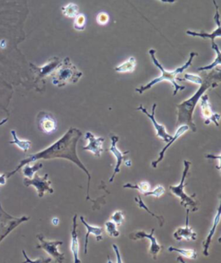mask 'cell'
Returning a JSON list of instances; mask_svg holds the SVG:
<instances>
[{
	"mask_svg": "<svg viewBox=\"0 0 221 263\" xmlns=\"http://www.w3.org/2000/svg\"><path fill=\"white\" fill-rule=\"evenodd\" d=\"M37 124L40 130L46 134H51L56 129V121L50 113L41 111L37 116Z\"/></svg>",
	"mask_w": 221,
	"mask_h": 263,
	"instance_id": "14",
	"label": "cell"
},
{
	"mask_svg": "<svg viewBox=\"0 0 221 263\" xmlns=\"http://www.w3.org/2000/svg\"><path fill=\"white\" fill-rule=\"evenodd\" d=\"M86 139L88 141L87 146L83 147V150H87L93 153L95 156L101 157L103 152V143L105 142L104 137H96L91 132H87L85 135Z\"/></svg>",
	"mask_w": 221,
	"mask_h": 263,
	"instance_id": "13",
	"label": "cell"
},
{
	"mask_svg": "<svg viewBox=\"0 0 221 263\" xmlns=\"http://www.w3.org/2000/svg\"><path fill=\"white\" fill-rule=\"evenodd\" d=\"M23 256H24V257H25V259H26V263H49V262H51V259H46V260H43V259H37V260H30L29 257H28V256H27L26 253H25V251H24V250H23Z\"/></svg>",
	"mask_w": 221,
	"mask_h": 263,
	"instance_id": "36",
	"label": "cell"
},
{
	"mask_svg": "<svg viewBox=\"0 0 221 263\" xmlns=\"http://www.w3.org/2000/svg\"><path fill=\"white\" fill-rule=\"evenodd\" d=\"M37 238L40 241V244L36 246V249H42V250H45L49 256L55 258L57 263H61L64 261V258H65L64 254L61 253L58 249L60 245L63 244V242L48 240L42 234L37 235Z\"/></svg>",
	"mask_w": 221,
	"mask_h": 263,
	"instance_id": "8",
	"label": "cell"
},
{
	"mask_svg": "<svg viewBox=\"0 0 221 263\" xmlns=\"http://www.w3.org/2000/svg\"><path fill=\"white\" fill-rule=\"evenodd\" d=\"M23 184L25 186L33 185L37 190L39 198H42L46 192L54 193V189L51 187V181L49 180V174H45L42 177L35 174L31 179L24 178Z\"/></svg>",
	"mask_w": 221,
	"mask_h": 263,
	"instance_id": "7",
	"label": "cell"
},
{
	"mask_svg": "<svg viewBox=\"0 0 221 263\" xmlns=\"http://www.w3.org/2000/svg\"><path fill=\"white\" fill-rule=\"evenodd\" d=\"M117 224L113 223L112 221H108L105 224V228H106V231L108 233V236L110 237H119V231H117Z\"/></svg>",
	"mask_w": 221,
	"mask_h": 263,
	"instance_id": "30",
	"label": "cell"
},
{
	"mask_svg": "<svg viewBox=\"0 0 221 263\" xmlns=\"http://www.w3.org/2000/svg\"><path fill=\"white\" fill-rule=\"evenodd\" d=\"M6 183V177L4 175H0V186L3 185Z\"/></svg>",
	"mask_w": 221,
	"mask_h": 263,
	"instance_id": "38",
	"label": "cell"
},
{
	"mask_svg": "<svg viewBox=\"0 0 221 263\" xmlns=\"http://www.w3.org/2000/svg\"><path fill=\"white\" fill-rule=\"evenodd\" d=\"M214 4H215V9H216V13L215 15V20L217 23V29L215 30L212 34H208V33L203 32H195V31H191V30H188L187 31V35L192 36H198V37H202L204 39L207 38H210L212 42H215V39L216 37H221V20H220V12H219V6L217 3L214 0Z\"/></svg>",
	"mask_w": 221,
	"mask_h": 263,
	"instance_id": "17",
	"label": "cell"
},
{
	"mask_svg": "<svg viewBox=\"0 0 221 263\" xmlns=\"http://www.w3.org/2000/svg\"><path fill=\"white\" fill-rule=\"evenodd\" d=\"M161 2H163V3H175L176 2V0H160Z\"/></svg>",
	"mask_w": 221,
	"mask_h": 263,
	"instance_id": "41",
	"label": "cell"
},
{
	"mask_svg": "<svg viewBox=\"0 0 221 263\" xmlns=\"http://www.w3.org/2000/svg\"><path fill=\"white\" fill-rule=\"evenodd\" d=\"M156 104H153L152 106V113L150 114L146 110V108L143 107V104H140L139 107H137V111H142L143 113L145 114L147 117L150 118L151 123L154 125V128L156 131V137H158L159 139L162 140L163 142L169 143L170 140L172 139V136L167 133L166 128L163 124H160L156 122V118H155V112H156Z\"/></svg>",
	"mask_w": 221,
	"mask_h": 263,
	"instance_id": "9",
	"label": "cell"
},
{
	"mask_svg": "<svg viewBox=\"0 0 221 263\" xmlns=\"http://www.w3.org/2000/svg\"><path fill=\"white\" fill-rule=\"evenodd\" d=\"M52 76L53 84L58 88H62L69 83H77L82 78V73L72 63L69 57H66L52 74Z\"/></svg>",
	"mask_w": 221,
	"mask_h": 263,
	"instance_id": "4",
	"label": "cell"
},
{
	"mask_svg": "<svg viewBox=\"0 0 221 263\" xmlns=\"http://www.w3.org/2000/svg\"><path fill=\"white\" fill-rule=\"evenodd\" d=\"M206 157H207V158H212V159H221V156H218L216 157V156H212V155H208V156H206Z\"/></svg>",
	"mask_w": 221,
	"mask_h": 263,
	"instance_id": "39",
	"label": "cell"
},
{
	"mask_svg": "<svg viewBox=\"0 0 221 263\" xmlns=\"http://www.w3.org/2000/svg\"><path fill=\"white\" fill-rule=\"evenodd\" d=\"M164 192H165V188L163 187V185H157L153 191H149V192H145L143 194L145 196H154L156 198H160Z\"/></svg>",
	"mask_w": 221,
	"mask_h": 263,
	"instance_id": "32",
	"label": "cell"
},
{
	"mask_svg": "<svg viewBox=\"0 0 221 263\" xmlns=\"http://www.w3.org/2000/svg\"><path fill=\"white\" fill-rule=\"evenodd\" d=\"M10 133H11L12 137H13V141L9 142L10 144H15V145H16V146L19 148L20 150H23L24 152H26V151H28L30 149L31 143L29 141H27V140H20L17 137V136H16L15 130H11Z\"/></svg>",
	"mask_w": 221,
	"mask_h": 263,
	"instance_id": "24",
	"label": "cell"
},
{
	"mask_svg": "<svg viewBox=\"0 0 221 263\" xmlns=\"http://www.w3.org/2000/svg\"><path fill=\"white\" fill-rule=\"evenodd\" d=\"M81 221L82 224H84L85 227L87 229V234H86V238H85V244H84V253H88V237L90 235H94L98 242L103 240L104 238V230L103 228L97 227V226H92L90 224H88L87 222L85 221L84 217L81 216Z\"/></svg>",
	"mask_w": 221,
	"mask_h": 263,
	"instance_id": "18",
	"label": "cell"
},
{
	"mask_svg": "<svg viewBox=\"0 0 221 263\" xmlns=\"http://www.w3.org/2000/svg\"><path fill=\"white\" fill-rule=\"evenodd\" d=\"M60 60L57 57H54L49 61V63H47L45 66H43L42 68H38L36 66L33 65L30 63V67L32 68L34 72L36 73L37 79L36 81H39L41 79H43L46 76L49 75H52L53 71L55 70V69L60 65Z\"/></svg>",
	"mask_w": 221,
	"mask_h": 263,
	"instance_id": "16",
	"label": "cell"
},
{
	"mask_svg": "<svg viewBox=\"0 0 221 263\" xmlns=\"http://www.w3.org/2000/svg\"><path fill=\"white\" fill-rule=\"evenodd\" d=\"M123 186H124V188L136 189L142 193H145L150 190V184L147 181L140 182L138 184H135V185H132L130 183H127Z\"/></svg>",
	"mask_w": 221,
	"mask_h": 263,
	"instance_id": "28",
	"label": "cell"
},
{
	"mask_svg": "<svg viewBox=\"0 0 221 263\" xmlns=\"http://www.w3.org/2000/svg\"><path fill=\"white\" fill-rule=\"evenodd\" d=\"M154 232H155V229L151 230L150 234H147L145 231H137L135 233H131L130 235V238L134 241L142 239V238H146L148 240H150V255L154 260H156L162 250V246L158 244L156 237L154 236Z\"/></svg>",
	"mask_w": 221,
	"mask_h": 263,
	"instance_id": "10",
	"label": "cell"
},
{
	"mask_svg": "<svg viewBox=\"0 0 221 263\" xmlns=\"http://www.w3.org/2000/svg\"><path fill=\"white\" fill-rule=\"evenodd\" d=\"M149 53H150V57H151V60H152V62L154 63V65L157 67V68L161 70V72H162V75H161L160 77H158V78L154 79V80H152L150 83L144 85V86H142V87H140V88H136V91L138 92L139 94H142V93H143V92L147 91V90H150V88L154 87L155 85L158 84V83H160L161 82H163V81L170 82L173 87H174V92H173V95H176V93H177L178 91L184 90V89H185V87H182V86H180V85L177 84V82H176V78H177V76H178L180 74H182V72L185 71L186 69H189V67L192 65L193 59H194L195 56H198V54H197V53H191V54H190V56H189V61L186 62L184 65L182 66L181 68H177V69L173 70V71L169 72L165 70V69L163 68V65L157 61V59L156 58V55H155V54H156V50H155V49H150Z\"/></svg>",
	"mask_w": 221,
	"mask_h": 263,
	"instance_id": "3",
	"label": "cell"
},
{
	"mask_svg": "<svg viewBox=\"0 0 221 263\" xmlns=\"http://www.w3.org/2000/svg\"><path fill=\"white\" fill-rule=\"evenodd\" d=\"M29 219V217L26 216H23L21 218H14L12 216L8 214L1 205V192H0V243L18 225L28 221Z\"/></svg>",
	"mask_w": 221,
	"mask_h": 263,
	"instance_id": "6",
	"label": "cell"
},
{
	"mask_svg": "<svg viewBox=\"0 0 221 263\" xmlns=\"http://www.w3.org/2000/svg\"><path fill=\"white\" fill-rule=\"evenodd\" d=\"M109 19H110V17L107 12H101V13L98 14L97 23L101 25L108 24Z\"/></svg>",
	"mask_w": 221,
	"mask_h": 263,
	"instance_id": "35",
	"label": "cell"
},
{
	"mask_svg": "<svg viewBox=\"0 0 221 263\" xmlns=\"http://www.w3.org/2000/svg\"><path fill=\"white\" fill-rule=\"evenodd\" d=\"M112 248H113L116 256H117V263H123V260H122V258H121L120 253H119V250H118V248H117V245H116V244H112Z\"/></svg>",
	"mask_w": 221,
	"mask_h": 263,
	"instance_id": "37",
	"label": "cell"
},
{
	"mask_svg": "<svg viewBox=\"0 0 221 263\" xmlns=\"http://www.w3.org/2000/svg\"><path fill=\"white\" fill-rule=\"evenodd\" d=\"M118 137L115 136V135H110V141H111V145H110V149H109V151H110L114 156L115 158L117 160V164L115 166V169H114V172L112 174V175L110 177V182L113 181L114 178L115 176L117 175V174L120 172V167L122 163L124 162V156H126L127 154H129L130 151H125V152H121L120 150L117 149V143L118 142Z\"/></svg>",
	"mask_w": 221,
	"mask_h": 263,
	"instance_id": "12",
	"label": "cell"
},
{
	"mask_svg": "<svg viewBox=\"0 0 221 263\" xmlns=\"http://www.w3.org/2000/svg\"><path fill=\"white\" fill-rule=\"evenodd\" d=\"M7 121H8V118H4V119H3V120L1 121V122H0V126H1V125H3V124H5Z\"/></svg>",
	"mask_w": 221,
	"mask_h": 263,
	"instance_id": "42",
	"label": "cell"
},
{
	"mask_svg": "<svg viewBox=\"0 0 221 263\" xmlns=\"http://www.w3.org/2000/svg\"><path fill=\"white\" fill-rule=\"evenodd\" d=\"M77 214H75L73 218V228L71 231V244L70 249L74 257V263H82V260L79 258V250H80V244H79L78 235H77Z\"/></svg>",
	"mask_w": 221,
	"mask_h": 263,
	"instance_id": "20",
	"label": "cell"
},
{
	"mask_svg": "<svg viewBox=\"0 0 221 263\" xmlns=\"http://www.w3.org/2000/svg\"><path fill=\"white\" fill-rule=\"evenodd\" d=\"M52 224L54 225H58L59 224V218H54L52 219Z\"/></svg>",
	"mask_w": 221,
	"mask_h": 263,
	"instance_id": "40",
	"label": "cell"
},
{
	"mask_svg": "<svg viewBox=\"0 0 221 263\" xmlns=\"http://www.w3.org/2000/svg\"><path fill=\"white\" fill-rule=\"evenodd\" d=\"M86 16L83 14L79 13L77 16L75 17V21H74V28L76 30H84L85 26H86Z\"/></svg>",
	"mask_w": 221,
	"mask_h": 263,
	"instance_id": "31",
	"label": "cell"
},
{
	"mask_svg": "<svg viewBox=\"0 0 221 263\" xmlns=\"http://www.w3.org/2000/svg\"><path fill=\"white\" fill-rule=\"evenodd\" d=\"M189 209H187V217H186L185 227L179 228L177 229L175 233L173 234V237L176 241L184 240H196L197 234L193 231L192 228L189 226Z\"/></svg>",
	"mask_w": 221,
	"mask_h": 263,
	"instance_id": "15",
	"label": "cell"
},
{
	"mask_svg": "<svg viewBox=\"0 0 221 263\" xmlns=\"http://www.w3.org/2000/svg\"><path fill=\"white\" fill-rule=\"evenodd\" d=\"M183 163H184V170L182 173V179H181L179 185H169V190L173 194L180 198L181 205L182 206H184L186 209H189L193 212H195V211H197L199 210L198 203L195 200V194L189 196L184 192L185 179L187 178V175H188L190 166H191V163L185 160Z\"/></svg>",
	"mask_w": 221,
	"mask_h": 263,
	"instance_id": "5",
	"label": "cell"
},
{
	"mask_svg": "<svg viewBox=\"0 0 221 263\" xmlns=\"http://www.w3.org/2000/svg\"><path fill=\"white\" fill-rule=\"evenodd\" d=\"M137 67V61L135 57H130L121 65L115 68V71L117 73H132Z\"/></svg>",
	"mask_w": 221,
	"mask_h": 263,
	"instance_id": "22",
	"label": "cell"
},
{
	"mask_svg": "<svg viewBox=\"0 0 221 263\" xmlns=\"http://www.w3.org/2000/svg\"><path fill=\"white\" fill-rule=\"evenodd\" d=\"M189 127L188 126V125H185V124L179 126V128L176 130V135L172 137V139L170 140L169 143H167V145H166V146L163 148V150H162V151L159 153V156H158L157 160H156L155 162H153V163H151V166H152L154 169H156V167L158 166V164L163 161V158H164V155H165L166 151L169 150V148L171 147V145H173V143H175L176 140L182 137L183 134H185L186 132L189 130Z\"/></svg>",
	"mask_w": 221,
	"mask_h": 263,
	"instance_id": "19",
	"label": "cell"
},
{
	"mask_svg": "<svg viewBox=\"0 0 221 263\" xmlns=\"http://www.w3.org/2000/svg\"><path fill=\"white\" fill-rule=\"evenodd\" d=\"M220 70L217 72H213L211 74L206 77V80L202 82V85H200L201 87L199 88L197 91L195 92V94L193 95L192 97L187 99V100L183 101L182 104L177 105V110H178V113H177V122H176V125H188L189 129H191L193 132H196V126H195V123L193 121V114L195 111V106L198 103L199 100L201 99L202 95L205 93V91L209 89V88H217L219 86V82L221 81V75H220Z\"/></svg>",
	"mask_w": 221,
	"mask_h": 263,
	"instance_id": "2",
	"label": "cell"
},
{
	"mask_svg": "<svg viewBox=\"0 0 221 263\" xmlns=\"http://www.w3.org/2000/svg\"><path fill=\"white\" fill-rule=\"evenodd\" d=\"M111 221L115 223L117 225H121L124 221V215L121 211H117L114 212L111 216Z\"/></svg>",
	"mask_w": 221,
	"mask_h": 263,
	"instance_id": "33",
	"label": "cell"
},
{
	"mask_svg": "<svg viewBox=\"0 0 221 263\" xmlns=\"http://www.w3.org/2000/svg\"><path fill=\"white\" fill-rule=\"evenodd\" d=\"M135 201H136V203H137V206H138L139 209L145 210V211H146L147 212L149 213V214L151 215V216H153L154 218H156V219L158 220V222H159V225L161 226V227L163 226V224H164V222H165V220H164V218H163V216H159V215L155 214V213H153L152 211H150V209L147 207L146 205H145V204L143 203V199H142V198H141V196H140V195H138V197H136V198H135Z\"/></svg>",
	"mask_w": 221,
	"mask_h": 263,
	"instance_id": "25",
	"label": "cell"
},
{
	"mask_svg": "<svg viewBox=\"0 0 221 263\" xmlns=\"http://www.w3.org/2000/svg\"><path fill=\"white\" fill-rule=\"evenodd\" d=\"M42 166H43V165H42V163H36V164H35V165L32 167L29 166V165L27 164L25 166L23 167V175H24V176H25L26 178L31 179L33 176H34V175H35L39 169H42Z\"/></svg>",
	"mask_w": 221,
	"mask_h": 263,
	"instance_id": "29",
	"label": "cell"
},
{
	"mask_svg": "<svg viewBox=\"0 0 221 263\" xmlns=\"http://www.w3.org/2000/svg\"><path fill=\"white\" fill-rule=\"evenodd\" d=\"M79 7L77 4L70 3L62 8V13L64 16L69 18H75V16L79 14Z\"/></svg>",
	"mask_w": 221,
	"mask_h": 263,
	"instance_id": "26",
	"label": "cell"
},
{
	"mask_svg": "<svg viewBox=\"0 0 221 263\" xmlns=\"http://www.w3.org/2000/svg\"><path fill=\"white\" fill-rule=\"evenodd\" d=\"M82 136V131L76 129V128H70L63 137H61L58 141L53 143L51 146L47 148L45 150H42L40 152L30 155L26 158L22 160L19 163V165L14 169L12 172L8 174L6 178H10V176L15 175L17 171H19L23 166H25L29 163H35L38 160H49L55 159V158H62L67 159L75 163L76 166L83 170L86 175H88V190H87V199H89V189H90V180H91V175L88 171V169L85 167L84 164L79 159L77 153H76V145L79 140Z\"/></svg>",
	"mask_w": 221,
	"mask_h": 263,
	"instance_id": "1",
	"label": "cell"
},
{
	"mask_svg": "<svg viewBox=\"0 0 221 263\" xmlns=\"http://www.w3.org/2000/svg\"><path fill=\"white\" fill-rule=\"evenodd\" d=\"M201 110L202 117L205 118V124H209L210 122H214L216 126H219V121L221 119V115L216 113L213 110L211 104L208 102V95L203 94L201 97Z\"/></svg>",
	"mask_w": 221,
	"mask_h": 263,
	"instance_id": "11",
	"label": "cell"
},
{
	"mask_svg": "<svg viewBox=\"0 0 221 263\" xmlns=\"http://www.w3.org/2000/svg\"><path fill=\"white\" fill-rule=\"evenodd\" d=\"M125 164H126L127 167H130L131 166V162H130V160L129 161H127V162H125Z\"/></svg>",
	"mask_w": 221,
	"mask_h": 263,
	"instance_id": "43",
	"label": "cell"
},
{
	"mask_svg": "<svg viewBox=\"0 0 221 263\" xmlns=\"http://www.w3.org/2000/svg\"><path fill=\"white\" fill-rule=\"evenodd\" d=\"M220 221H221V205H219L218 212H217V214L215 216V220H214V224H213L211 230H210L209 233H208L207 239L203 243V248H204L203 255L205 257H208V250H209V247H210V244H211L213 237H214V235H215V231H216V229H217L219 224H220Z\"/></svg>",
	"mask_w": 221,
	"mask_h": 263,
	"instance_id": "21",
	"label": "cell"
},
{
	"mask_svg": "<svg viewBox=\"0 0 221 263\" xmlns=\"http://www.w3.org/2000/svg\"><path fill=\"white\" fill-rule=\"evenodd\" d=\"M212 48H213V49H214L215 52H216V59H215V62H213V63L210 64V65L206 66V67H202V68H199V69H197L198 71H208V70H210V69H215L216 66L221 65V50H220V49H219L218 45H217V44H216L215 42H212Z\"/></svg>",
	"mask_w": 221,
	"mask_h": 263,
	"instance_id": "23",
	"label": "cell"
},
{
	"mask_svg": "<svg viewBox=\"0 0 221 263\" xmlns=\"http://www.w3.org/2000/svg\"><path fill=\"white\" fill-rule=\"evenodd\" d=\"M185 81H188V82H192V83H195L196 85H202V79L198 76V75H191V74H186L184 75V79Z\"/></svg>",
	"mask_w": 221,
	"mask_h": 263,
	"instance_id": "34",
	"label": "cell"
},
{
	"mask_svg": "<svg viewBox=\"0 0 221 263\" xmlns=\"http://www.w3.org/2000/svg\"><path fill=\"white\" fill-rule=\"evenodd\" d=\"M168 250L170 251V252H177L182 257L189 258V259H191V260H195L197 258V253H196V251L195 250H184V249H177V248L170 246L168 249Z\"/></svg>",
	"mask_w": 221,
	"mask_h": 263,
	"instance_id": "27",
	"label": "cell"
}]
</instances>
